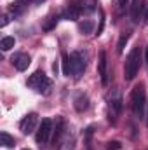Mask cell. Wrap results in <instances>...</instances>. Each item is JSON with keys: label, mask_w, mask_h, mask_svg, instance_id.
Masks as SVG:
<instances>
[{"label": "cell", "mask_w": 148, "mask_h": 150, "mask_svg": "<svg viewBox=\"0 0 148 150\" xmlns=\"http://www.w3.org/2000/svg\"><path fill=\"white\" fill-rule=\"evenodd\" d=\"M122 94H120V91L118 89H113L110 93V96H108V119H110L111 124H115L117 122V119H118V115L122 112Z\"/></svg>", "instance_id": "277c9868"}, {"label": "cell", "mask_w": 148, "mask_h": 150, "mask_svg": "<svg viewBox=\"0 0 148 150\" xmlns=\"http://www.w3.org/2000/svg\"><path fill=\"white\" fill-rule=\"evenodd\" d=\"M63 134H65V120H63L61 117H58V119H56V127H54V138H52L54 147H59Z\"/></svg>", "instance_id": "8fae6325"}, {"label": "cell", "mask_w": 148, "mask_h": 150, "mask_svg": "<svg viewBox=\"0 0 148 150\" xmlns=\"http://www.w3.org/2000/svg\"><path fill=\"white\" fill-rule=\"evenodd\" d=\"M70 65H72V75L75 79H80L85 72V67H87L85 54L80 52V51H73L70 54Z\"/></svg>", "instance_id": "5b68a950"}, {"label": "cell", "mask_w": 148, "mask_h": 150, "mask_svg": "<svg viewBox=\"0 0 148 150\" xmlns=\"http://www.w3.org/2000/svg\"><path fill=\"white\" fill-rule=\"evenodd\" d=\"M80 7L78 5H75V4H72V5H68L66 7V11L63 12V18L65 19H70V21H77L78 18H80Z\"/></svg>", "instance_id": "7c38bea8"}, {"label": "cell", "mask_w": 148, "mask_h": 150, "mask_svg": "<svg viewBox=\"0 0 148 150\" xmlns=\"http://www.w3.org/2000/svg\"><path fill=\"white\" fill-rule=\"evenodd\" d=\"M143 12V0H132L131 2V18L132 21H140V14Z\"/></svg>", "instance_id": "5bb4252c"}, {"label": "cell", "mask_w": 148, "mask_h": 150, "mask_svg": "<svg viewBox=\"0 0 148 150\" xmlns=\"http://www.w3.org/2000/svg\"><path fill=\"white\" fill-rule=\"evenodd\" d=\"M78 30H80L84 35H89V33H92V30H94V23H92L91 19H84V21L78 25Z\"/></svg>", "instance_id": "d6986e66"}, {"label": "cell", "mask_w": 148, "mask_h": 150, "mask_svg": "<svg viewBox=\"0 0 148 150\" xmlns=\"http://www.w3.org/2000/svg\"><path fill=\"white\" fill-rule=\"evenodd\" d=\"M23 150H28V149H23Z\"/></svg>", "instance_id": "484cf974"}, {"label": "cell", "mask_w": 148, "mask_h": 150, "mask_svg": "<svg viewBox=\"0 0 148 150\" xmlns=\"http://www.w3.org/2000/svg\"><path fill=\"white\" fill-rule=\"evenodd\" d=\"M129 37H131L129 32H122V33H120V38H118V42H117V52H118V54L124 52V47H125V44H127Z\"/></svg>", "instance_id": "ac0fdd59"}, {"label": "cell", "mask_w": 148, "mask_h": 150, "mask_svg": "<svg viewBox=\"0 0 148 150\" xmlns=\"http://www.w3.org/2000/svg\"><path fill=\"white\" fill-rule=\"evenodd\" d=\"M129 9V0H113V11L117 18H122Z\"/></svg>", "instance_id": "4fadbf2b"}, {"label": "cell", "mask_w": 148, "mask_h": 150, "mask_svg": "<svg viewBox=\"0 0 148 150\" xmlns=\"http://www.w3.org/2000/svg\"><path fill=\"white\" fill-rule=\"evenodd\" d=\"M73 105H75V110L77 112H85L89 108V98H87V94L77 93L75 94V100H73Z\"/></svg>", "instance_id": "30bf717a"}, {"label": "cell", "mask_w": 148, "mask_h": 150, "mask_svg": "<svg viewBox=\"0 0 148 150\" xmlns=\"http://www.w3.org/2000/svg\"><path fill=\"white\" fill-rule=\"evenodd\" d=\"M37 124H38V115L35 112H32V113H28V115H25V119L19 124V129H21L23 134H32L35 131Z\"/></svg>", "instance_id": "52a82bcc"}, {"label": "cell", "mask_w": 148, "mask_h": 150, "mask_svg": "<svg viewBox=\"0 0 148 150\" xmlns=\"http://www.w3.org/2000/svg\"><path fill=\"white\" fill-rule=\"evenodd\" d=\"M120 149H122L120 142H110L108 143V150H120Z\"/></svg>", "instance_id": "7402d4cb"}, {"label": "cell", "mask_w": 148, "mask_h": 150, "mask_svg": "<svg viewBox=\"0 0 148 150\" xmlns=\"http://www.w3.org/2000/svg\"><path fill=\"white\" fill-rule=\"evenodd\" d=\"M141 67V51L140 47H132L131 52L125 58V65H124V79L125 80H132Z\"/></svg>", "instance_id": "6da1fadb"}, {"label": "cell", "mask_w": 148, "mask_h": 150, "mask_svg": "<svg viewBox=\"0 0 148 150\" xmlns=\"http://www.w3.org/2000/svg\"><path fill=\"white\" fill-rule=\"evenodd\" d=\"M52 131H54V129H52V120H51V119H42V122H40V126H38L37 134H35V140H37V143L40 147L47 145V142H49Z\"/></svg>", "instance_id": "8992f818"}, {"label": "cell", "mask_w": 148, "mask_h": 150, "mask_svg": "<svg viewBox=\"0 0 148 150\" xmlns=\"http://www.w3.org/2000/svg\"><path fill=\"white\" fill-rule=\"evenodd\" d=\"M78 7H80V11H82V12L91 14V12H94V11L98 9V0H80Z\"/></svg>", "instance_id": "9a60e30c"}, {"label": "cell", "mask_w": 148, "mask_h": 150, "mask_svg": "<svg viewBox=\"0 0 148 150\" xmlns=\"http://www.w3.org/2000/svg\"><path fill=\"white\" fill-rule=\"evenodd\" d=\"M145 23L148 25V12H147V16H145Z\"/></svg>", "instance_id": "d4e9b609"}, {"label": "cell", "mask_w": 148, "mask_h": 150, "mask_svg": "<svg viewBox=\"0 0 148 150\" xmlns=\"http://www.w3.org/2000/svg\"><path fill=\"white\" fill-rule=\"evenodd\" d=\"M0 145H4L5 149H12L14 147V138L7 131H2L0 133Z\"/></svg>", "instance_id": "e0dca14e"}, {"label": "cell", "mask_w": 148, "mask_h": 150, "mask_svg": "<svg viewBox=\"0 0 148 150\" xmlns=\"http://www.w3.org/2000/svg\"><path fill=\"white\" fill-rule=\"evenodd\" d=\"M145 59H147V65H148V45H147V52H145Z\"/></svg>", "instance_id": "cb8c5ba5"}, {"label": "cell", "mask_w": 148, "mask_h": 150, "mask_svg": "<svg viewBox=\"0 0 148 150\" xmlns=\"http://www.w3.org/2000/svg\"><path fill=\"white\" fill-rule=\"evenodd\" d=\"M28 87H32L33 91H37L40 94H49L51 93V87H52V80L44 74L42 70H37L33 75H30Z\"/></svg>", "instance_id": "3957f363"}, {"label": "cell", "mask_w": 148, "mask_h": 150, "mask_svg": "<svg viewBox=\"0 0 148 150\" xmlns=\"http://www.w3.org/2000/svg\"><path fill=\"white\" fill-rule=\"evenodd\" d=\"M98 74L101 77V84H103V86H108V59H106V52H105V51H99Z\"/></svg>", "instance_id": "9c48e42d"}, {"label": "cell", "mask_w": 148, "mask_h": 150, "mask_svg": "<svg viewBox=\"0 0 148 150\" xmlns=\"http://www.w3.org/2000/svg\"><path fill=\"white\" fill-rule=\"evenodd\" d=\"M25 2H21V0H18V2H12L11 4V7H9V12L11 14H14V16H19V14H23L25 12Z\"/></svg>", "instance_id": "2e32d148"}, {"label": "cell", "mask_w": 148, "mask_h": 150, "mask_svg": "<svg viewBox=\"0 0 148 150\" xmlns=\"http://www.w3.org/2000/svg\"><path fill=\"white\" fill-rule=\"evenodd\" d=\"M145 101H147V89L145 84H138L132 93H131V108L138 119H143V112H145Z\"/></svg>", "instance_id": "7a4b0ae2"}, {"label": "cell", "mask_w": 148, "mask_h": 150, "mask_svg": "<svg viewBox=\"0 0 148 150\" xmlns=\"http://www.w3.org/2000/svg\"><path fill=\"white\" fill-rule=\"evenodd\" d=\"M14 44H16V38L14 37H4L0 40V49L2 51H9V49L14 47Z\"/></svg>", "instance_id": "ffe728a7"}, {"label": "cell", "mask_w": 148, "mask_h": 150, "mask_svg": "<svg viewBox=\"0 0 148 150\" xmlns=\"http://www.w3.org/2000/svg\"><path fill=\"white\" fill-rule=\"evenodd\" d=\"M7 23H9V14H4V16L0 18V28L7 26Z\"/></svg>", "instance_id": "603a6c76"}, {"label": "cell", "mask_w": 148, "mask_h": 150, "mask_svg": "<svg viewBox=\"0 0 148 150\" xmlns=\"http://www.w3.org/2000/svg\"><path fill=\"white\" fill-rule=\"evenodd\" d=\"M11 63L14 65V68H16L18 72H25V70L30 67L32 58H30V54H26V52H16V54L11 58Z\"/></svg>", "instance_id": "ba28073f"}, {"label": "cell", "mask_w": 148, "mask_h": 150, "mask_svg": "<svg viewBox=\"0 0 148 150\" xmlns=\"http://www.w3.org/2000/svg\"><path fill=\"white\" fill-rule=\"evenodd\" d=\"M63 74L66 77L72 75V65H70V56L68 54H63Z\"/></svg>", "instance_id": "44dd1931"}]
</instances>
